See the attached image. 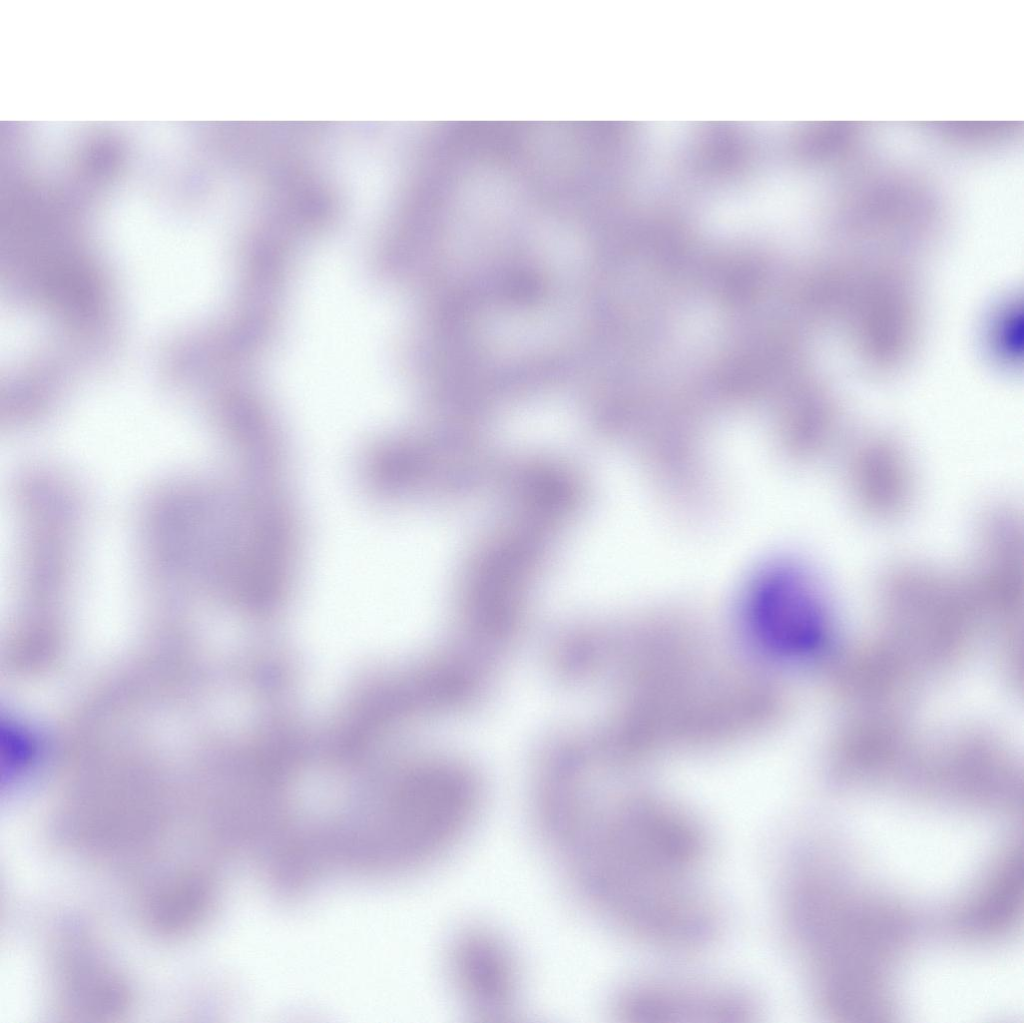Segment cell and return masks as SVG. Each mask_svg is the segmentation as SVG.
Listing matches in <instances>:
<instances>
[{
    "mask_svg": "<svg viewBox=\"0 0 1024 1023\" xmlns=\"http://www.w3.org/2000/svg\"><path fill=\"white\" fill-rule=\"evenodd\" d=\"M52 962L62 1016L70 1021L108 1022L127 1014L132 993L125 977L78 927L63 930Z\"/></svg>",
    "mask_w": 1024,
    "mask_h": 1023,
    "instance_id": "cell-1",
    "label": "cell"
},
{
    "mask_svg": "<svg viewBox=\"0 0 1024 1023\" xmlns=\"http://www.w3.org/2000/svg\"><path fill=\"white\" fill-rule=\"evenodd\" d=\"M448 965L455 991L474 1020L508 1022L518 1014V966L509 946L493 931L473 927L458 934Z\"/></svg>",
    "mask_w": 1024,
    "mask_h": 1023,
    "instance_id": "cell-2",
    "label": "cell"
},
{
    "mask_svg": "<svg viewBox=\"0 0 1024 1023\" xmlns=\"http://www.w3.org/2000/svg\"><path fill=\"white\" fill-rule=\"evenodd\" d=\"M615 1014L627 1022H741L754 1008L737 992L644 986L622 993Z\"/></svg>",
    "mask_w": 1024,
    "mask_h": 1023,
    "instance_id": "cell-3",
    "label": "cell"
},
{
    "mask_svg": "<svg viewBox=\"0 0 1024 1023\" xmlns=\"http://www.w3.org/2000/svg\"><path fill=\"white\" fill-rule=\"evenodd\" d=\"M211 873L187 867L154 878L143 889L141 915L145 926L161 937H183L210 917L217 898Z\"/></svg>",
    "mask_w": 1024,
    "mask_h": 1023,
    "instance_id": "cell-4",
    "label": "cell"
},
{
    "mask_svg": "<svg viewBox=\"0 0 1024 1023\" xmlns=\"http://www.w3.org/2000/svg\"><path fill=\"white\" fill-rule=\"evenodd\" d=\"M848 485L858 506L877 519L900 514L909 502L911 478L901 448L884 437L864 439L848 463Z\"/></svg>",
    "mask_w": 1024,
    "mask_h": 1023,
    "instance_id": "cell-5",
    "label": "cell"
},
{
    "mask_svg": "<svg viewBox=\"0 0 1024 1023\" xmlns=\"http://www.w3.org/2000/svg\"><path fill=\"white\" fill-rule=\"evenodd\" d=\"M1021 864L1015 858L976 907L972 922L979 927L998 926L1010 919L1021 897Z\"/></svg>",
    "mask_w": 1024,
    "mask_h": 1023,
    "instance_id": "cell-6",
    "label": "cell"
}]
</instances>
